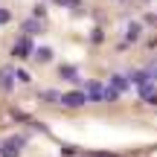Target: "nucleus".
I'll use <instances>...</instances> for the list:
<instances>
[{
  "instance_id": "6e6552de",
  "label": "nucleus",
  "mask_w": 157,
  "mask_h": 157,
  "mask_svg": "<svg viewBox=\"0 0 157 157\" xmlns=\"http://www.w3.org/2000/svg\"><path fill=\"white\" fill-rule=\"evenodd\" d=\"M21 146H23V140H9V143H6V157H15L17 151H21Z\"/></svg>"
},
{
  "instance_id": "1a4fd4ad",
  "label": "nucleus",
  "mask_w": 157,
  "mask_h": 157,
  "mask_svg": "<svg viewBox=\"0 0 157 157\" xmlns=\"http://www.w3.org/2000/svg\"><path fill=\"white\" fill-rule=\"evenodd\" d=\"M61 76L67 78V82H78V73H76V67H61Z\"/></svg>"
},
{
  "instance_id": "423d86ee",
  "label": "nucleus",
  "mask_w": 157,
  "mask_h": 157,
  "mask_svg": "<svg viewBox=\"0 0 157 157\" xmlns=\"http://www.w3.org/2000/svg\"><path fill=\"white\" fill-rule=\"evenodd\" d=\"M128 82H131L128 76H111V87L117 90V93H122V90L128 87Z\"/></svg>"
},
{
  "instance_id": "f03ea898",
  "label": "nucleus",
  "mask_w": 157,
  "mask_h": 157,
  "mask_svg": "<svg viewBox=\"0 0 157 157\" xmlns=\"http://www.w3.org/2000/svg\"><path fill=\"white\" fill-rule=\"evenodd\" d=\"M17 82H21V73H17L15 67H3V70H0V84H3L6 90H9V87H15Z\"/></svg>"
},
{
  "instance_id": "f8f14e48",
  "label": "nucleus",
  "mask_w": 157,
  "mask_h": 157,
  "mask_svg": "<svg viewBox=\"0 0 157 157\" xmlns=\"http://www.w3.org/2000/svg\"><path fill=\"white\" fill-rule=\"evenodd\" d=\"M58 3H61V6H76V9H78V0H58Z\"/></svg>"
},
{
  "instance_id": "20e7f679",
  "label": "nucleus",
  "mask_w": 157,
  "mask_h": 157,
  "mask_svg": "<svg viewBox=\"0 0 157 157\" xmlns=\"http://www.w3.org/2000/svg\"><path fill=\"white\" fill-rule=\"evenodd\" d=\"M26 52H35V50H32V41H29V38H21V41L15 44V50H12V56L26 58Z\"/></svg>"
},
{
  "instance_id": "39448f33",
  "label": "nucleus",
  "mask_w": 157,
  "mask_h": 157,
  "mask_svg": "<svg viewBox=\"0 0 157 157\" xmlns=\"http://www.w3.org/2000/svg\"><path fill=\"white\" fill-rule=\"evenodd\" d=\"M140 32H143V26L137 21H131L128 26H125V38H128V41H137V38H140Z\"/></svg>"
},
{
  "instance_id": "9b49d317",
  "label": "nucleus",
  "mask_w": 157,
  "mask_h": 157,
  "mask_svg": "<svg viewBox=\"0 0 157 157\" xmlns=\"http://www.w3.org/2000/svg\"><path fill=\"white\" fill-rule=\"evenodd\" d=\"M148 76H151V78H154V82H157V61L151 64V67H148Z\"/></svg>"
},
{
  "instance_id": "0eeeda50",
  "label": "nucleus",
  "mask_w": 157,
  "mask_h": 157,
  "mask_svg": "<svg viewBox=\"0 0 157 157\" xmlns=\"http://www.w3.org/2000/svg\"><path fill=\"white\" fill-rule=\"evenodd\" d=\"M32 58H35V61H50V58H52V50H50V47H38V50L32 52Z\"/></svg>"
},
{
  "instance_id": "7ed1b4c3",
  "label": "nucleus",
  "mask_w": 157,
  "mask_h": 157,
  "mask_svg": "<svg viewBox=\"0 0 157 157\" xmlns=\"http://www.w3.org/2000/svg\"><path fill=\"white\" fill-rule=\"evenodd\" d=\"M87 99L90 102H102V99L108 102V87H102L99 82H90L87 84Z\"/></svg>"
},
{
  "instance_id": "ddd939ff",
  "label": "nucleus",
  "mask_w": 157,
  "mask_h": 157,
  "mask_svg": "<svg viewBox=\"0 0 157 157\" xmlns=\"http://www.w3.org/2000/svg\"><path fill=\"white\" fill-rule=\"evenodd\" d=\"M6 21H9V12H3V9H0V23H6Z\"/></svg>"
},
{
  "instance_id": "f257e3e1",
  "label": "nucleus",
  "mask_w": 157,
  "mask_h": 157,
  "mask_svg": "<svg viewBox=\"0 0 157 157\" xmlns=\"http://www.w3.org/2000/svg\"><path fill=\"white\" fill-rule=\"evenodd\" d=\"M84 102H90L87 99V90H70V93L61 96V105H67V108H82Z\"/></svg>"
},
{
  "instance_id": "9d476101",
  "label": "nucleus",
  "mask_w": 157,
  "mask_h": 157,
  "mask_svg": "<svg viewBox=\"0 0 157 157\" xmlns=\"http://www.w3.org/2000/svg\"><path fill=\"white\" fill-rule=\"evenodd\" d=\"M23 29L32 35V32H38V29H41V23H38V21H26V23H23Z\"/></svg>"
}]
</instances>
